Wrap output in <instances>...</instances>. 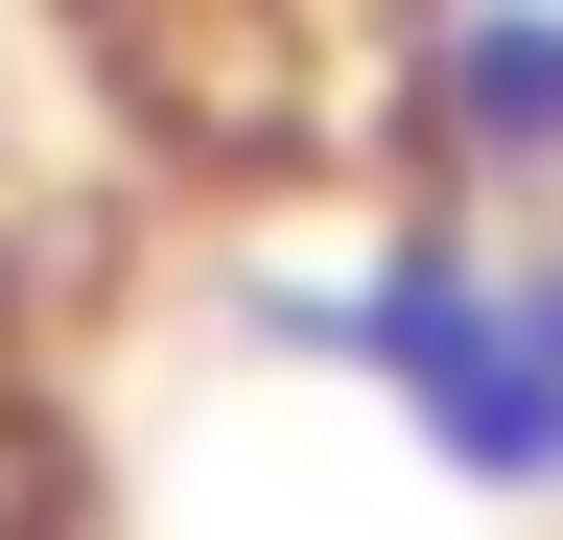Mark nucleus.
<instances>
[{"instance_id": "f257e3e1", "label": "nucleus", "mask_w": 563, "mask_h": 540, "mask_svg": "<svg viewBox=\"0 0 563 540\" xmlns=\"http://www.w3.org/2000/svg\"><path fill=\"white\" fill-rule=\"evenodd\" d=\"M258 306L376 376L446 494H563V235H517V212H399L352 283H258Z\"/></svg>"}, {"instance_id": "f03ea898", "label": "nucleus", "mask_w": 563, "mask_h": 540, "mask_svg": "<svg viewBox=\"0 0 563 540\" xmlns=\"http://www.w3.org/2000/svg\"><path fill=\"white\" fill-rule=\"evenodd\" d=\"M399 165L422 212H563V0H422L399 24Z\"/></svg>"}, {"instance_id": "7ed1b4c3", "label": "nucleus", "mask_w": 563, "mask_h": 540, "mask_svg": "<svg viewBox=\"0 0 563 540\" xmlns=\"http://www.w3.org/2000/svg\"><path fill=\"white\" fill-rule=\"evenodd\" d=\"M70 24H95V47H188L211 0H70ZM235 24H258V0H235Z\"/></svg>"}, {"instance_id": "20e7f679", "label": "nucleus", "mask_w": 563, "mask_h": 540, "mask_svg": "<svg viewBox=\"0 0 563 540\" xmlns=\"http://www.w3.org/2000/svg\"><path fill=\"white\" fill-rule=\"evenodd\" d=\"M0 540H70V517H47V470H24V399H0Z\"/></svg>"}]
</instances>
